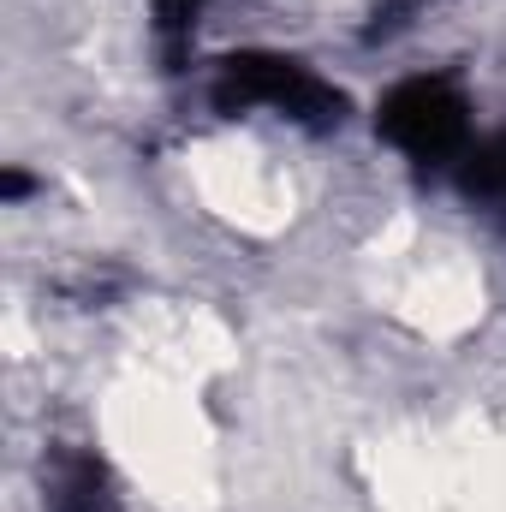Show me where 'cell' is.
<instances>
[{
  "instance_id": "2",
  "label": "cell",
  "mask_w": 506,
  "mask_h": 512,
  "mask_svg": "<svg viewBox=\"0 0 506 512\" xmlns=\"http://www.w3.org/2000/svg\"><path fill=\"white\" fill-rule=\"evenodd\" d=\"M477 131H483V102L459 66H411L387 78L370 102V137L423 191H447Z\"/></svg>"
},
{
  "instance_id": "4",
  "label": "cell",
  "mask_w": 506,
  "mask_h": 512,
  "mask_svg": "<svg viewBox=\"0 0 506 512\" xmlns=\"http://www.w3.org/2000/svg\"><path fill=\"white\" fill-rule=\"evenodd\" d=\"M441 197H453L459 209H471L477 221L506 233V120H483Z\"/></svg>"
},
{
  "instance_id": "1",
  "label": "cell",
  "mask_w": 506,
  "mask_h": 512,
  "mask_svg": "<svg viewBox=\"0 0 506 512\" xmlns=\"http://www.w3.org/2000/svg\"><path fill=\"white\" fill-rule=\"evenodd\" d=\"M203 102L221 120H268L298 137H334L358 114L352 90L292 48H227L203 60Z\"/></svg>"
},
{
  "instance_id": "5",
  "label": "cell",
  "mask_w": 506,
  "mask_h": 512,
  "mask_svg": "<svg viewBox=\"0 0 506 512\" xmlns=\"http://www.w3.org/2000/svg\"><path fill=\"white\" fill-rule=\"evenodd\" d=\"M149 6V24H155V42L179 60L191 42H197V30H203V18L221 6V0H143Z\"/></svg>"
},
{
  "instance_id": "3",
  "label": "cell",
  "mask_w": 506,
  "mask_h": 512,
  "mask_svg": "<svg viewBox=\"0 0 506 512\" xmlns=\"http://www.w3.org/2000/svg\"><path fill=\"white\" fill-rule=\"evenodd\" d=\"M42 507L48 512H131L114 465L84 441H54L42 453Z\"/></svg>"
}]
</instances>
